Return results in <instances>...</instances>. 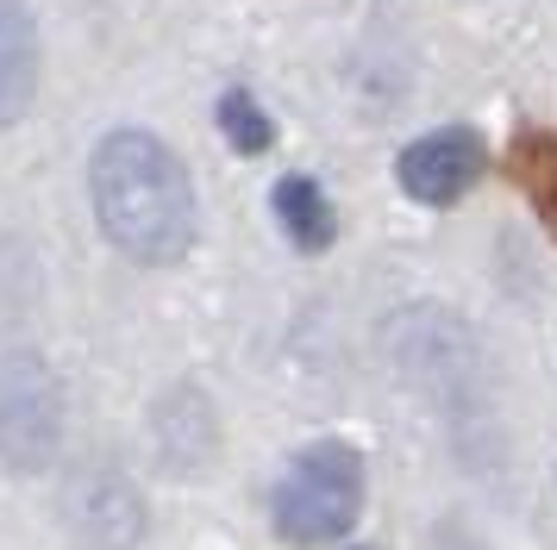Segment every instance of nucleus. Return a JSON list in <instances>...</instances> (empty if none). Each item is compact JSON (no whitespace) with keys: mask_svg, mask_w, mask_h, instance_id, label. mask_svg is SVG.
Returning <instances> with one entry per match:
<instances>
[{"mask_svg":"<svg viewBox=\"0 0 557 550\" xmlns=\"http://www.w3.org/2000/svg\"><path fill=\"white\" fill-rule=\"evenodd\" d=\"M88 195H95V220L113 238L120 257L145 263V270H170L195 250V175L176 150L145 125H120L107 132L95 157H88Z\"/></svg>","mask_w":557,"mask_h":550,"instance_id":"obj_1","label":"nucleus"},{"mask_svg":"<svg viewBox=\"0 0 557 550\" xmlns=\"http://www.w3.org/2000/svg\"><path fill=\"white\" fill-rule=\"evenodd\" d=\"M370 495V470H363V450L345 438H320V445L295 450V463L282 470L276 495H270V520L276 538L295 550H326L363 513Z\"/></svg>","mask_w":557,"mask_h":550,"instance_id":"obj_2","label":"nucleus"},{"mask_svg":"<svg viewBox=\"0 0 557 550\" xmlns=\"http://www.w3.org/2000/svg\"><path fill=\"white\" fill-rule=\"evenodd\" d=\"M63 382L38 350L0 357V463L13 475H38L63 450Z\"/></svg>","mask_w":557,"mask_h":550,"instance_id":"obj_3","label":"nucleus"},{"mask_svg":"<svg viewBox=\"0 0 557 550\" xmlns=\"http://www.w3.org/2000/svg\"><path fill=\"white\" fill-rule=\"evenodd\" d=\"M482 175H488V145H482V132H470V125H438V132L413 138L395 157V182L420 207H451V200H463L476 188Z\"/></svg>","mask_w":557,"mask_h":550,"instance_id":"obj_4","label":"nucleus"},{"mask_svg":"<svg viewBox=\"0 0 557 550\" xmlns=\"http://www.w3.org/2000/svg\"><path fill=\"white\" fill-rule=\"evenodd\" d=\"M70 532L82 550H132L145 538V500L126 475H82L70 488Z\"/></svg>","mask_w":557,"mask_h":550,"instance_id":"obj_5","label":"nucleus"},{"mask_svg":"<svg viewBox=\"0 0 557 550\" xmlns=\"http://www.w3.org/2000/svg\"><path fill=\"white\" fill-rule=\"evenodd\" d=\"M38 82H45V38H38V20H32L26 0H0V132H13V125L32 113Z\"/></svg>","mask_w":557,"mask_h":550,"instance_id":"obj_6","label":"nucleus"},{"mask_svg":"<svg viewBox=\"0 0 557 550\" xmlns=\"http://www.w3.org/2000/svg\"><path fill=\"white\" fill-rule=\"evenodd\" d=\"M270 207H276L282 238L301 250V257H326V250L338 245V207H332V195L313 182V175H301V170L276 175Z\"/></svg>","mask_w":557,"mask_h":550,"instance_id":"obj_7","label":"nucleus"},{"mask_svg":"<svg viewBox=\"0 0 557 550\" xmlns=\"http://www.w3.org/2000/svg\"><path fill=\"white\" fill-rule=\"evenodd\" d=\"M213 120H220V138H226L238 157H263V150L276 145V120L263 113V100L251 88H226L220 107H213Z\"/></svg>","mask_w":557,"mask_h":550,"instance_id":"obj_8","label":"nucleus"},{"mask_svg":"<svg viewBox=\"0 0 557 550\" xmlns=\"http://www.w3.org/2000/svg\"><path fill=\"white\" fill-rule=\"evenodd\" d=\"M513 175L527 182L532 207H539V213H545V225L557 232V138L527 132V138L513 145Z\"/></svg>","mask_w":557,"mask_h":550,"instance_id":"obj_9","label":"nucleus"},{"mask_svg":"<svg viewBox=\"0 0 557 550\" xmlns=\"http://www.w3.org/2000/svg\"><path fill=\"white\" fill-rule=\"evenodd\" d=\"M351 550H357V545H351Z\"/></svg>","mask_w":557,"mask_h":550,"instance_id":"obj_10","label":"nucleus"}]
</instances>
